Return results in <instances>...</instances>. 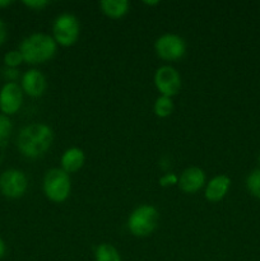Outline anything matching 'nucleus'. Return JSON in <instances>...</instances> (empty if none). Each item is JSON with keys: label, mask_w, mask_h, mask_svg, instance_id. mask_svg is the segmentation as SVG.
<instances>
[{"label": "nucleus", "mask_w": 260, "mask_h": 261, "mask_svg": "<svg viewBox=\"0 0 260 261\" xmlns=\"http://www.w3.org/2000/svg\"><path fill=\"white\" fill-rule=\"evenodd\" d=\"M12 4L10 0H0V8H7Z\"/></svg>", "instance_id": "obj_25"}, {"label": "nucleus", "mask_w": 260, "mask_h": 261, "mask_svg": "<svg viewBox=\"0 0 260 261\" xmlns=\"http://www.w3.org/2000/svg\"><path fill=\"white\" fill-rule=\"evenodd\" d=\"M154 84L161 96L172 98L181 89L180 73L171 65L161 66L154 74Z\"/></svg>", "instance_id": "obj_8"}, {"label": "nucleus", "mask_w": 260, "mask_h": 261, "mask_svg": "<svg viewBox=\"0 0 260 261\" xmlns=\"http://www.w3.org/2000/svg\"><path fill=\"white\" fill-rule=\"evenodd\" d=\"M246 188L252 196L260 200V168L249 173L246 178Z\"/></svg>", "instance_id": "obj_17"}, {"label": "nucleus", "mask_w": 260, "mask_h": 261, "mask_svg": "<svg viewBox=\"0 0 260 261\" xmlns=\"http://www.w3.org/2000/svg\"><path fill=\"white\" fill-rule=\"evenodd\" d=\"M96 261H121L119 251L110 244H101L94 251Z\"/></svg>", "instance_id": "obj_15"}, {"label": "nucleus", "mask_w": 260, "mask_h": 261, "mask_svg": "<svg viewBox=\"0 0 260 261\" xmlns=\"http://www.w3.org/2000/svg\"><path fill=\"white\" fill-rule=\"evenodd\" d=\"M23 103V91L20 86L7 82L0 89V111L7 116L19 111Z\"/></svg>", "instance_id": "obj_9"}, {"label": "nucleus", "mask_w": 260, "mask_h": 261, "mask_svg": "<svg viewBox=\"0 0 260 261\" xmlns=\"http://www.w3.org/2000/svg\"><path fill=\"white\" fill-rule=\"evenodd\" d=\"M70 177L61 168H51L43 178V193L54 203H63L70 195Z\"/></svg>", "instance_id": "obj_3"}, {"label": "nucleus", "mask_w": 260, "mask_h": 261, "mask_svg": "<svg viewBox=\"0 0 260 261\" xmlns=\"http://www.w3.org/2000/svg\"><path fill=\"white\" fill-rule=\"evenodd\" d=\"M257 160H259V163H260V154H259V158H257Z\"/></svg>", "instance_id": "obj_27"}, {"label": "nucleus", "mask_w": 260, "mask_h": 261, "mask_svg": "<svg viewBox=\"0 0 260 261\" xmlns=\"http://www.w3.org/2000/svg\"><path fill=\"white\" fill-rule=\"evenodd\" d=\"M22 91L30 97H41L46 89V78L37 69H30L22 76Z\"/></svg>", "instance_id": "obj_11"}, {"label": "nucleus", "mask_w": 260, "mask_h": 261, "mask_svg": "<svg viewBox=\"0 0 260 261\" xmlns=\"http://www.w3.org/2000/svg\"><path fill=\"white\" fill-rule=\"evenodd\" d=\"M23 4L33 10H41L42 8H45L46 5L48 4V2L47 0H24Z\"/></svg>", "instance_id": "obj_21"}, {"label": "nucleus", "mask_w": 260, "mask_h": 261, "mask_svg": "<svg viewBox=\"0 0 260 261\" xmlns=\"http://www.w3.org/2000/svg\"><path fill=\"white\" fill-rule=\"evenodd\" d=\"M54 40L56 43L61 46H73L78 41L79 33H81V25L75 15L63 13L56 17L53 25Z\"/></svg>", "instance_id": "obj_5"}, {"label": "nucleus", "mask_w": 260, "mask_h": 261, "mask_svg": "<svg viewBox=\"0 0 260 261\" xmlns=\"http://www.w3.org/2000/svg\"><path fill=\"white\" fill-rule=\"evenodd\" d=\"M178 188L186 194H194L200 190L205 184V173L199 167H189L178 178Z\"/></svg>", "instance_id": "obj_10"}, {"label": "nucleus", "mask_w": 260, "mask_h": 261, "mask_svg": "<svg viewBox=\"0 0 260 261\" xmlns=\"http://www.w3.org/2000/svg\"><path fill=\"white\" fill-rule=\"evenodd\" d=\"M54 132L48 125L35 122L23 127L17 138L19 152L27 158H40L50 149Z\"/></svg>", "instance_id": "obj_1"}, {"label": "nucleus", "mask_w": 260, "mask_h": 261, "mask_svg": "<svg viewBox=\"0 0 260 261\" xmlns=\"http://www.w3.org/2000/svg\"><path fill=\"white\" fill-rule=\"evenodd\" d=\"M158 223V212L152 205L138 206L127 219V228L134 236L147 237L155 229Z\"/></svg>", "instance_id": "obj_4"}, {"label": "nucleus", "mask_w": 260, "mask_h": 261, "mask_svg": "<svg viewBox=\"0 0 260 261\" xmlns=\"http://www.w3.org/2000/svg\"><path fill=\"white\" fill-rule=\"evenodd\" d=\"M5 244H4V241H3L2 239H0V259H2L3 256H4L5 255Z\"/></svg>", "instance_id": "obj_24"}, {"label": "nucleus", "mask_w": 260, "mask_h": 261, "mask_svg": "<svg viewBox=\"0 0 260 261\" xmlns=\"http://www.w3.org/2000/svg\"><path fill=\"white\" fill-rule=\"evenodd\" d=\"M178 178L176 177L173 173H167V175L163 176L162 178L160 180V184L162 186H167V185H173V184H177Z\"/></svg>", "instance_id": "obj_22"}, {"label": "nucleus", "mask_w": 260, "mask_h": 261, "mask_svg": "<svg viewBox=\"0 0 260 261\" xmlns=\"http://www.w3.org/2000/svg\"><path fill=\"white\" fill-rule=\"evenodd\" d=\"M3 76L7 79L8 82H12V83H15V81L19 76V70L17 68H7L5 66L4 70H3Z\"/></svg>", "instance_id": "obj_20"}, {"label": "nucleus", "mask_w": 260, "mask_h": 261, "mask_svg": "<svg viewBox=\"0 0 260 261\" xmlns=\"http://www.w3.org/2000/svg\"><path fill=\"white\" fill-rule=\"evenodd\" d=\"M13 125L9 117L4 114H0V147L7 144L8 139L12 133Z\"/></svg>", "instance_id": "obj_18"}, {"label": "nucleus", "mask_w": 260, "mask_h": 261, "mask_svg": "<svg viewBox=\"0 0 260 261\" xmlns=\"http://www.w3.org/2000/svg\"><path fill=\"white\" fill-rule=\"evenodd\" d=\"M231 186V178L226 175H218L212 178L205 188V199L211 203L221 201L227 195Z\"/></svg>", "instance_id": "obj_12"}, {"label": "nucleus", "mask_w": 260, "mask_h": 261, "mask_svg": "<svg viewBox=\"0 0 260 261\" xmlns=\"http://www.w3.org/2000/svg\"><path fill=\"white\" fill-rule=\"evenodd\" d=\"M7 40V27H5V23L0 19V46L5 42Z\"/></svg>", "instance_id": "obj_23"}, {"label": "nucleus", "mask_w": 260, "mask_h": 261, "mask_svg": "<svg viewBox=\"0 0 260 261\" xmlns=\"http://www.w3.org/2000/svg\"><path fill=\"white\" fill-rule=\"evenodd\" d=\"M101 10L103 14L112 19L122 18L129 10V2L127 0H102L99 3Z\"/></svg>", "instance_id": "obj_14"}, {"label": "nucleus", "mask_w": 260, "mask_h": 261, "mask_svg": "<svg viewBox=\"0 0 260 261\" xmlns=\"http://www.w3.org/2000/svg\"><path fill=\"white\" fill-rule=\"evenodd\" d=\"M154 48L157 55L162 60L175 61L183 58L186 53V43L180 36L166 33L157 38L154 43Z\"/></svg>", "instance_id": "obj_7"}, {"label": "nucleus", "mask_w": 260, "mask_h": 261, "mask_svg": "<svg viewBox=\"0 0 260 261\" xmlns=\"http://www.w3.org/2000/svg\"><path fill=\"white\" fill-rule=\"evenodd\" d=\"M84 152L81 148H69L61 155V170L65 171L66 173H74L81 170L84 165Z\"/></svg>", "instance_id": "obj_13"}, {"label": "nucleus", "mask_w": 260, "mask_h": 261, "mask_svg": "<svg viewBox=\"0 0 260 261\" xmlns=\"http://www.w3.org/2000/svg\"><path fill=\"white\" fill-rule=\"evenodd\" d=\"M23 56L19 50L8 51L4 56V63L7 68H18L23 63Z\"/></svg>", "instance_id": "obj_19"}, {"label": "nucleus", "mask_w": 260, "mask_h": 261, "mask_svg": "<svg viewBox=\"0 0 260 261\" xmlns=\"http://www.w3.org/2000/svg\"><path fill=\"white\" fill-rule=\"evenodd\" d=\"M58 43L46 33H33L22 41L19 51L28 64H42L55 56Z\"/></svg>", "instance_id": "obj_2"}, {"label": "nucleus", "mask_w": 260, "mask_h": 261, "mask_svg": "<svg viewBox=\"0 0 260 261\" xmlns=\"http://www.w3.org/2000/svg\"><path fill=\"white\" fill-rule=\"evenodd\" d=\"M144 4H147V5H157V4H160V2H158V0H154V2H144Z\"/></svg>", "instance_id": "obj_26"}, {"label": "nucleus", "mask_w": 260, "mask_h": 261, "mask_svg": "<svg viewBox=\"0 0 260 261\" xmlns=\"http://www.w3.org/2000/svg\"><path fill=\"white\" fill-rule=\"evenodd\" d=\"M28 188L27 176L23 171L10 168L0 175V193L9 199L22 198Z\"/></svg>", "instance_id": "obj_6"}, {"label": "nucleus", "mask_w": 260, "mask_h": 261, "mask_svg": "<svg viewBox=\"0 0 260 261\" xmlns=\"http://www.w3.org/2000/svg\"><path fill=\"white\" fill-rule=\"evenodd\" d=\"M173 112L172 98L166 96H160L154 102V114L158 117H167Z\"/></svg>", "instance_id": "obj_16"}]
</instances>
